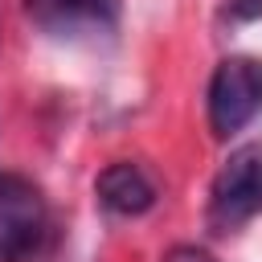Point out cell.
Wrapping results in <instances>:
<instances>
[{"instance_id": "7", "label": "cell", "mask_w": 262, "mask_h": 262, "mask_svg": "<svg viewBox=\"0 0 262 262\" xmlns=\"http://www.w3.org/2000/svg\"><path fill=\"white\" fill-rule=\"evenodd\" d=\"M258 12H262V0H233V16L246 20V16H258Z\"/></svg>"}, {"instance_id": "1", "label": "cell", "mask_w": 262, "mask_h": 262, "mask_svg": "<svg viewBox=\"0 0 262 262\" xmlns=\"http://www.w3.org/2000/svg\"><path fill=\"white\" fill-rule=\"evenodd\" d=\"M258 213H262V143H246L213 176L209 225L213 233H233Z\"/></svg>"}, {"instance_id": "5", "label": "cell", "mask_w": 262, "mask_h": 262, "mask_svg": "<svg viewBox=\"0 0 262 262\" xmlns=\"http://www.w3.org/2000/svg\"><path fill=\"white\" fill-rule=\"evenodd\" d=\"M94 192L119 217H139V213H147L156 205V180L139 164H131V160L106 164L102 176H98V184H94Z\"/></svg>"}, {"instance_id": "2", "label": "cell", "mask_w": 262, "mask_h": 262, "mask_svg": "<svg viewBox=\"0 0 262 262\" xmlns=\"http://www.w3.org/2000/svg\"><path fill=\"white\" fill-rule=\"evenodd\" d=\"M49 233L41 192L12 172H0V262H29Z\"/></svg>"}, {"instance_id": "3", "label": "cell", "mask_w": 262, "mask_h": 262, "mask_svg": "<svg viewBox=\"0 0 262 262\" xmlns=\"http://www.w3.org/2000/svg\"><path fill=\"white\" fill-rule=\"evenodd\" d=\"M262 111V61L258 57H225L209 82V127L213 135L242 131Z\"/></svg>"}, {"instance_id": "6", "label": "cell", "mask_w": 262, "mask_h": 262, "mask_svg": "<svg viewBox=\"0 0 262 262\" xmlns=\"http://www.w3.org/2000/svg\"><path fill=\"white\" fill-rule=\"evenodd\" d=\"M164 262H217V258L209 250H201V246H176V250L164 254Z\"/></svg>"}, {"instance_id": "4", "label": "cell", "mask_w": 262, "mask_h": 262, "mask_svg": "<svg viewBox=\"0 0 262 262\" xmlns=\"http://www.w3.org/2000/svg\"><path fill=\"white\" fill-rule=\"evenodd\" d=\"M25 8L41 29L57 37L106 33L119 20V0H25Z\"/></svg>"}]
</instances>
